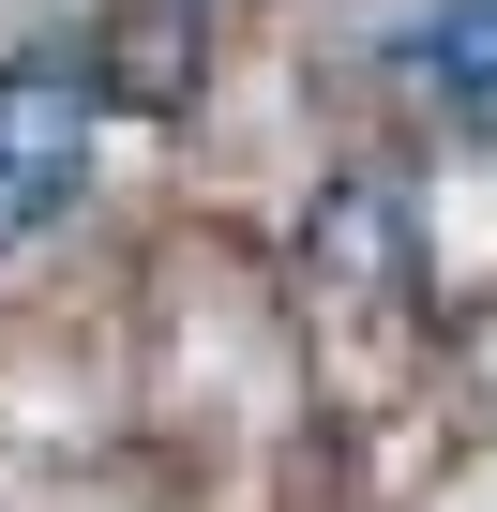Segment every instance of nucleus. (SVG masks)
Masks as SVG:
<instances>
[{
	"instance_id": "obj_1",
	"label": "nucleus",
	"mask_w": 497,
	"mask_h": 512,
	"mask_svg": "<svg viewBox=\"0 0 497 512\" xmlns=\"http://www.w3.org/2000/svg\"><path fill=\"white\" fill-rule=\"evenodd\" d=\"M76 166H91V91L46 76V61H16L0 76V241H31L76 196Z\"/></svg>"
},
{
	"instance_id": "obj_2",
	"label": "nucleus",
	"mask_w": 497,
	"mask_h": 512,
	"mask_svg": "<svg viewBox=\"0 0 497 512\" xmlns=\"http://www.w3.org/2000/svg\"><path fill=\"white\" fill-rule=\"evenodd\" d=\"M422 76L452 106H497V0H437V31H422Z\"/></svg>"
}]
</instances>
